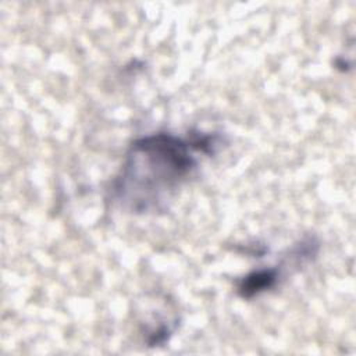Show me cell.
Returning a JSON list of instances; mask_svg holds the SVG:
<instances>
[{
	"instance_id": "cell-1",
	"label": "cell",
	"mask_w": 356,
	"mask_h": 356,
	"mask_svg": "<svg viewBox=\"0 0 356 356\" xmlns=\"http://www.w3.org/2000/svg\"><path fill=\"white\" fill-rule=\"evenodd\" d=\"M196 143L171 135H154L135 142L115 186L121 199L134 203L135 210L149 209L193 168L195 159L189 149Z\"/></svg>"
},
{
	"instance_id": "cell-2",
	"label": "cell",
	"mask_w": 356,
	"mask_h": 356,
	"mask_svg": "<svg viewBox=\"0 0 356 356\" xmlns=\"http://www.w3.org/2000/svg\"><path fill=\"white\" fill-rule=\"evenodd\" d=\"M275 280H277L275 270H261L257 273H252L242 280L239 285V293L243 298H249L254 293H259L260 291L270 288L275 282Z\"/></svg>"
}]
</instances>
